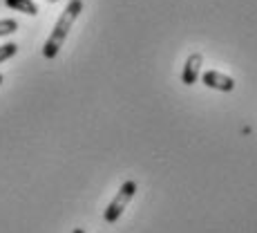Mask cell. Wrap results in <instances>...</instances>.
Instances as JSON below:
<instances>
[{"mask_svg":"<svg viewBox=\"0 0 257 233\" xmlns=\"http://www.w3.org/2000/svg\"><path fill=\"white\" fill-rule=\"evenodd\" d=\"M83 12V0H70V5L65 7V12L61 14L58 23L54 25V32L49 34V38L43 45V56L45 58H56L58 52H61L63 43H65L67 34H70L74 21L78 18V14Z\"/></svg>","mask_w":257,"mask_h":233,"instance_id":"6da1fadb","label":"cell"},{"mask_svg":"<svg viewBox=\"0 0 257 233\" xmlns=\"http://www.w3.org/2000/svg\"><path fill=\"white\" fill-rule=\"evenodd\" d=\"M135 193H137V182H132V180H127L125 184L118 188L114 200H112L110 206L105 209V222L107 224H114L118 217H121V213L125 211V206L130 204V200L135 197Z\"/></svg>","mask_w":257,"mask_h":233,"instance_id":"7a4b0ae2","label":"cell"},{"mask_svg":"<svg viewBox=\"0 0 257 233\" xmlns=\"http://www.w3.org/2000/svg\"><path fill=\"white\" fill-rule=\"evenodd\" d=\"M201 81H204L206 88H212V90H219V92H230L235 88V79L233 76H226V74L217 72V70H208L201 74Z\"/></svg>","mask_w":257,"mask_h":233,"instance_id":"3957f363","label":"cell"},{"mask_svg":"<svg viewBox=\"0 0 257 233\" xmlns=\"http://www.w3.org/2000/svg\"><path fill=\"white\" fill-rule=\"evenodd\" d=\"M201 63H204V56L201 54H190L184 65V74H181V81L186 86H195L197 79H199V72H201Z\"/></svg>","mask_w":257,"mask_h":233,"instance_id":"277c9868","label":"cell"},{"mask_svg":"<svg viewBox=\"0 0 257 233\" xmlns=\"http://www.w3.org/2000/svg\"><path fill=\"white\" fill-rule=\"evenodd\" d=\"M5 5H7L9 9H14V12L27 14V16H36L38 14V7L34 0H5Z\"/></svg>","mask_w":257,"mask_h":233,"instance_id":"5b68a950","label":"cell"},{"mask_svg":"<svg viewBox=\"0 0 257 233\" xmlns=\"http://www.w3.org/2000/svg\"><path fill=\"white\" fill-rule=\"evenodd\" d=\"M16 52H18L16 43H5V45H0V63H5L7 58H12Z\"/></svg>","mask_w":257,"mask_h":233,"instance_id":"8992f818","label":"cell"},{"mask_svg":"<svg viewBox=\"0 0 257 233\" xmlns=\"http://www.w3.org/2000/svg\"><path fill=\"white\" fill-rule=\"evenodd\" d=\"M18 29V23L14 21V18H5V21H0V36H9V34H14Z\"/></svg>","mask_w":257,"mask_h":233,"instance_id":"52a82bcc","label":"cell"},{"mask_svg":"<svg viewBox=\"0 0 257 233\" xmlns=\"http://www.w3.org/2000/svg\"><path fill=\"white\" fill-rule=\"evenodd\" d=\"M72 233H85V231H83V229H81V226H78V229H74Z\"/></svg>","mask_w":257,"mask_h":233,"instance_id":"ba28073f","label":"cell"},{"mask_svg":"<svg viewBox=\"0 0 257 233\" xmlns=\"http://www.w3.org/2000/svg\"><path fill=\"white\" fill-rule=\"evenodd\" d=\"M5 81V76H3V74H0V83H3Z\"/></svg>","mask_w":257,"mask_h":233,"instance_id":"9c48e42d","label":"cell"},{"mask_svg":"<svg viewBox=\"0 0 257 233\" xmlns=\"http://www.w3.org/2000/svg\"><path fill=\"white\" fill-rule=\"evenodd\" d=\"M47 3H58V0H47Z\"/></svg>","mask_w":257,"mask_h":233,"instance_id":"30bf717a","label":"cell"}]
</instances>
